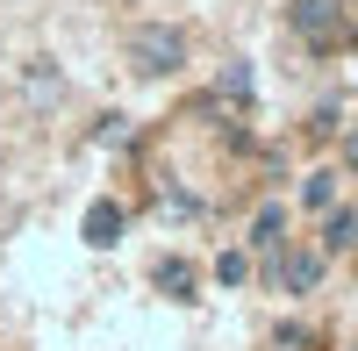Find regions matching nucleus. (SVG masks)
Wrapping results in <instances>:
<instances>
[{
    "instance_id": "f257e3e1",
    "label": "nucleus",
    "mask_w": 358,
    "mask_h": 351,
    "mask_svg": "<svg viewBox=\"0 0 358 351\" xmlns=\"http://www.w3.org/2000/svg\"><path fill=\"white\" fill-rule=\"evenodd\" d=\"M129 72H136V79H172V72H187V29H172V22L129 29Z\"/></svg>"
},
{
    "instance_id": "f03ea898",
    "label": "nucleus",
    "mask_w": 358,
    "mask_h": 351,
    "mask_svg": "<svg viewBox=\"0 0 358 351\" xmlns=\"http://www.w3.org/2000/svg\"><path fill=\"white\" fill-rule=\"evenodd\" d=\"M287 29L301 43H315V50H330L337 36H344V0H294L287 8Z\"/></svg>"
},
{
    "instance_id": "7ed1b4c3",
    "label": "nucleus",
    "mask_w": 358,
    "mask_h": 351,
    "mask_svg": "<svg viewBox=\"0 0 358 351\" xmlns=\"http://www.w3.org/2000/svg\"><path fill=\"white\" fill-rule=\"evenodd\" d=\"M322 280V251H273V287L280 294H315Z\"/></svg>"
},
{
    "instance_id": "20e7f679",
    "label": "nucleus",
    "mask_w": 358,
    "mask_h": 351,
    "mask_svg": "<svg viewBox=\"0 0 358 351\" xmlns=\"http://www.w3.org/2000/svg\"><path fill=\"white\" fill-rule=\"evenodd\" d=\"M251 251H265V258H273V251H287V208H280V201H265V208L251 215V237H244Z\"/></svg>"
},
{
    "instance_id": "39448f33",
    "label": "nucleus",
    "mask_w": 358,
    "mask_h": 351,
    "mask_svg": "<svg viewBox=\"0 0 358 351\" xmlns=\"http://www.w3.org/2000/svg\"><path fill=\"white\" fill-rule=\"evenodd\" d=\"M351 244H358V201L322 208V258H330V251H351Z\"/></svg>"
},
{
    "instance_id": "423d86ee",
    "label": "nucleus",
    "mask_w": 358,
    "mask_h": 351,
    "mask_svg": "<svg viewBox=\"0 0 358 351\" xmlns=\"http://www.w3.org/2000/svg\"><path fill=\"white\" fill-rule=\"evenodd\" d=\"M79 237L94 244V251H108L115 237H122V208H115V201H94V208H86V222H79Z\"/></svg>"
},
{
    "instance_id": "0eeeda50",
    "label": "nucleus",
    "mask_w": 358,
    "mask_h": 351,
    "mask_svg": "<svg viewBox=\"0 0 358 351\" xmlns=\"http://www.w3.org/2000/svg\"><path fill=\"white\" fill-rule=\"evenodd\" d=\"M301 208H315V215L337 208V165H315L308 180H301Z\"/></svg>"
},
{
    "instance_id": "6e6552de",
    "label": "nucleus",
    "mask_w": 358,
    "mask_h": 351,
    "mask_svg": "<svg viewBox=\"0 0 358 351\" xmlns=\"http://www.w3.org/2000/svg\"><path fill=\"white\" fill-rule=\"evenodd\" d=\"M194 280H201V273L187 266V258H158V287H165L172 301H194Z\"/></svg>"
},
{
    "instance_id": "1a4fd4ad",
    "label": "nucleus",
    "mask_w": 358,
    "mask_h": 351,
    "mask_svg": "<svg viewBox=\"0 0 358 351\" xmlns=\"http://www.w3.org/2000/svg\"><path fill=\"white\" fill-rule=\"evenodd\" d=\"M215 280H222V287H244V280H251V251H222V258H215Z\"/></svg>"
},
{
    "instance_id": "9d476101",
    "label": "nucleus",
    "mask_w": 358,
    "mask_h": 351,
    "mask_svg": "<svg viewBox=\"0 0 358 351\" xmlns=\"http://www.w3.org/2000/svg\"><path fill=\"white\" fill-rule=\"evenodd\" d=\"M222 94H229L236 108H251V72H244V65H229V72H222Z\"/></svg>"
},
{
    "instance_id": "9b49d317",
    "label": "nucleus",
    "mask_w": 358,
    "mask_h": 351,
    "mask_svg": "<svg viewBox=\"0 0 358 351\" xmlns=\"http://www.w3.org/2000/svg\"><path fill=\"white\" fill-rule=\"evenodd\" d=\"M337 165L358 180V122H351V129H344V143H337Z\"/></svg>"
},
{
    "instance_id": "f8f14e48",
    "label": "nucleus",
    "mask_w": 358,
    "mask_h": 351,
    "mask_svg": "<svg viewBox=\"0 0 358 351\" xmlns=\"http://www.w3.org/2000/svg\"><path fill=\"white\" fill-rule=\"evenodd\" d=\"M122 136H129V115H108V122L94 129V143H122Z\"/></svg>"
}]
</instances>
